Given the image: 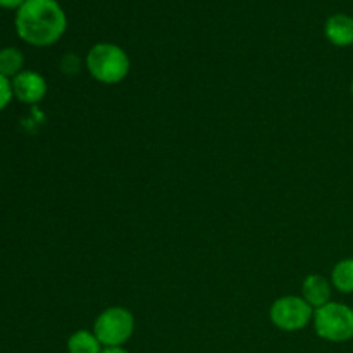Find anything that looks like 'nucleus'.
Listing matches in <instances>:
<instances>
[{"label": "nucleus", "mask_w": 353, "mask_h": 353, "mask_svg": "<svg viewBox=\"0 0 353 353\" xmlns=\"http://www.w3.org/2000/svg\"><path fill=\"white\" fill-rule=\"evenodd\" d=\"M68 17L57 0H26L16 12L19 38L33 47H50L65 33Z\"/></svg>", "instance_id": "nucleus-1"}, {"label": "nucleus", "mask_w": 353, "mask_h": 353, "mask_svg": "<svg viewBox=\"0 0 353 353\" xmlns=\"http://www.w3.org/2000/svg\"><path fill=\"white\" fill-rule=\"evenodd\" d=\"M86 69L95 81L102 85H117L130 74L131 61L119 45L102 41L93 45L86 54Z\"/></svg>", "instance_id": "nucleus-2"}, {"label": "nucleus", "mask_w": 353, "mask_h": 353, "mask_svg": "<svg viewBox=\"0 0 353 353\" xmlns=\"http://www.w3.org/2000/svg\"><path fill=\"white\" fill-rule=\"evenodd\" d=\"M314 330L321 340L345 343L353 340V309L340 302H330L314 310Z\"/></svg>", "instance_id": "nucleus-3"}, {"label": "nucleus", "mask_w": 353, "mask_h": 353, "mask_svg": "<svg viewBox=\"0 0 353 353\" xmlns=\"http://www.w3.org/2000/svg\"><path fill=\"white\" fill-rule=\"evenodd\" d=\"M137 321L124 307H109L93 323V333L103 348H119L131 340Z\"/></svg>", "instance_id": "nucleus-4"}, {"label": "nucleus", "mask_w": 353, "mask_h": 353, "mask_svg": "<svg viewBox=\"0 0 353 353\" xmlns=\"http://www.w3.org/2000/svg\"><path fill=\"white\" fill-rule=\"evenodd\" d=\"M269 319L278 330L295 333L314 319V309L299 295H286L276 300L269 309Z\"/></svg>", "instance_id": "nucleus-5"}, {"label": "nucleus", "mask_w": 353, "mask_h": 353, "mask_svg": "<svg viewBox=\"0 0 353 353\" xmlns=\"http://www.w3.org/2000/svg\"><path fill=\"white\" fill-rule=\"evenodd\" d=\"M12 81V92L19 102L23 103H33L41 102L47 95V81H45L43 76L37 71H31V69H24L23 72L16 76V78L10 79Z\"/></svg>", "instance_id": "nucleus-6"}, {"label": "nucleus", "mask_w": 353, "mask_h": 353, "mask_svg": "<svg viewBox=\"0 0 353 353\" xmlns=\"http://www.w3.org/2000/svg\"><path fill=\"white\" fill-rule=\"evenodd\" d=\"M333 296V285L331 279L323 274H309L302 283V299L312 307L314 310L321 309L331 302Z\"/></svg>", "instance_id": "nucleus-7"}, {"label": "nucleus", "mask_w": 353, "mask_h": 353, "mask_svg": "<svg viewBox=\"0 0 353 353\" xmlns=\"http://www.w3.org/2000/svg\"><path fill=\"white\" fill-rule=\"evenodd\" d=\"M324 34L336 47H350L353 45V17L341 12L334 14L326 21Z\"/></svg>", "instance_id": "nucleus-8"}, {"label": "nucleus", "mask_w": 353, "mask_h": 353, "mask_svg": "<svg viewBox=\"0 0 353 353\" xmlns=\"http://www.w3.org/2000/svg\"><path fill=\"white\" fill-rule=\"evenodd\" d=\"M102 343L93 331H74L68 340V353H102Z\"/></svg>", "instance_id": "nucleus-9"}, {"label": "nucleus", "mask_w": 353, "mask_h": 353, "mask_svg": "<svg viewBox=\"0 0 353 353\" xmlns=\"http://www.w3.org/2000/svg\"><path fill=\"white\" fill-rule=\"evenodd\" d=\"M331 285L340 293L352 295L353 293V259H343L336 262L331 271Z\"/></svg>", "instance_id": "nucleus-10"}, {"label": "nucleus", "mask_w": 353, "mask_h": 353, "mask_svg": "<svg viewBox=\"0 0 353 353\" xmlns=\"http://www.w3.org/2000/svg\"><path fill=\"white\" fill-rule=\"evenodd\" d=\"M24 71V55L19 48L6 47L0 50V74L6 78H16Z\"/></svg>", "instance_id": "nucleus-11"}, {"label": "nucleus", "mask_w": 353, "mask_h": 353, "mask_svg": "<svg viewBox=\"0 0 353 353\" xmlns=\"http://www.w3.org/2000/svg\"><path fill=\"white\" fill-rule=\"evenodd\" d=\"M12 99H14L12 81H10L9 78H6L3 74H0V110L6 109Z\"/></svg>", "instance_id": "nucleus-12"}, {"label": "nucleus", "mask_w": 353, "mask_h": 353, "mask_svg": "<svg viewBox=\"0 0 353 353\" xmlns=\"http://www.w3.org/2000/svg\"><path fill=\"white\" fill-rule=\"evenodd\" d=\"M26 0H0V7L3 9H19Z\"/></svg>", "instance_id": "nucleus-13"}, {"label": "nucleus", "mask_w": 353, "mask_h": 353, "mask_svg": "<svg viewBox=\"0 0 353 353\" xmlns=\"http://www.w3.org/2000/svg\"><path fill=\"white\" fill-rule=\"evenodd\" d=\"M102 353H130V352L124 350V347H119V348H103Z\"/></svg>", "instance_id": "nucleus-14"}, {"label": "nucleus", "mask_w": 353, "mask_h": 353, "mask_svg": "<svg viewBox=\"0 0 353 353\" xmlns=\"http://www.w3.org/2000/svg\"><path fill=\"white\" fill-rule=\"evenodd\" d=\"M350 92H352V95H353V79H352V83H350Z\"/></svg>", "instance_id": "nucleus-15"}]
</instances>
